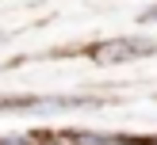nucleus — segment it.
Returning a JSON list of instances; mask_svg holds the SVG:
<instances>
[{
	"label": "nucleus",
	"instance_id": "obj_1",
	"mask_svg": "<svg viewBox=\"0 0 157 145\" xmlns=\"http://www.w3.org/2000/svg\"><path fill=\"white\" fill-rule=\"evenodd\" d=\"M138 53H150V46H134V42H127V38H115V42L100 46L92 57H96L100 65H111V61H127V57H138Z\"/></svg>",
	"mask_w": 157,
	"mask_h": 145
},
{
	"label": "nucleus",
	"instance_id": "obj_2",
	"mask_svg": "<svg viewBox=\"0 0 157 145\" xmlns=\"http://www.w3.org/2000/svg\"><path fill=\"white\" fill-rule=\"evenodd\" d=\"M73 141H77V145H123L119 137H96V134H88V130H77Z\"/></svg>",
	"mask_w": 157,
	"mask_h": 145
},
{
	"label": "nucleus",
	"instance_id": "obj_3",
	"mask_svg": "<svg viewBox=\"0 0 157 145\" xmlns=\"http://www.w3.org/2000/svg\"><path fill=\"white\" fill-rule=\"evenodd\" d=\"M142 19H146V23H150V19H157V4H153V8H150V12H146V15H142Z\"/></svg>",
	"mask_w": 157,
	"mask_h": 145
}]
</instances>
